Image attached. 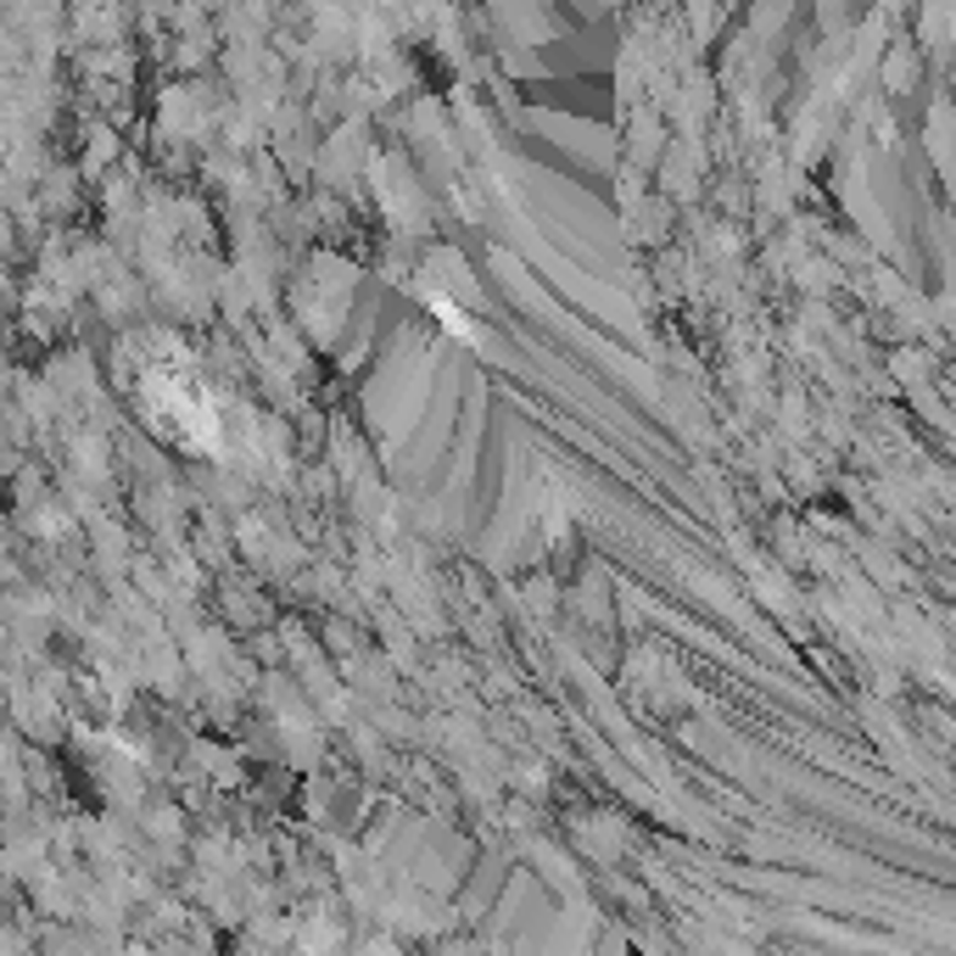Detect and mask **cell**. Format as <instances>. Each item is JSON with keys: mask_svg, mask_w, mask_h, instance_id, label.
I'll return each instance as SVG.
<instances>
[{"mask_svg": "<svg viewBox=\"0 0 956 956\" xmlns=\"http://www.w3.org/2000/svg\"><path fill=\"white\" fill-rule=\"evenodd\" d=\"M431 308H436V319H442V325H448V331H454V336H465V342H476V331H470V325H465V313H459V308H454V302H448V297H436V302H431Z\"/></svg>", "mask_w": 956, "mask_h": 956, "instance_id": "obj_1", "label": "cell"}]
</instances>
